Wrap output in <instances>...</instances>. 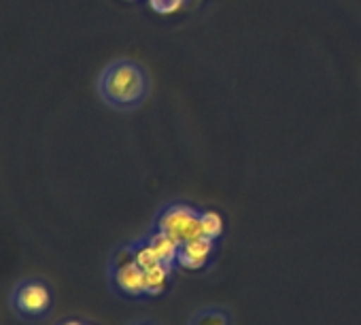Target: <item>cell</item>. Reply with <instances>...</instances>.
I'll return each instance as SVG.
<instances>
[{"label":"cell","mask_w":361,"mask_h":325,"mask_svg":"<svg viewBox=\"0 0 361 325\" xmlns=\"http://www.w3.org/2000/svg\"><path fill=\"white\" fill-rule=\"evenodd\" d=\"M98 98L113 111L130 113L145 104L151 92L149 70L130 58H117L109 62L96 81Z\"/></svg>","instance_id":"6da1fadb"},{"label":"cell","mask_w":361,"mask_h":325,"mask_svg":"<svg viewBox=\"0 0 361 325\" xmlns=\"http://www.w3.org/2000/svg\"><path fill=\"white\" fill-rule=\"evenodd\" d=\"M9 306L18 319L39 323L51 314L56 306V289L45 276H24L9 291Z\"/></svg>","instance_id":"7a4b0ae2"},{"label":"cell","mask_w":361,"mask_h":325,"mask_svg":"<svg viewBox=\"0 0 361 325\" xmlns=\"http://www.w3.org/2000/svg\"><path fill=\"white\" fill-rule=\"evenodd\" d=\"M109 285L115 291L117 298L123 300H145V270L134 262V249L132 245H123L115 249V253L109 259Z\"/></svg>","instance_id":"3957f363"},{"label":"cell","mask_w":361,"mask_h":325,"mask_svg":"<svg viewBox=\"0 0 361 325\" xmlns=\"http://www.w3.org/2000/svg\"><path fill=\"white\" fill-rule=\"evenodd\" d=\"M200 213L202 211H198L192 204L174 202V204L164 207L157 213L153 228L159 230V232H164V234H168L178 245H183V243H190V240L202 236V230H200Z\"/></svg>","instance_id":"277c9868"},{"label":"cell","mask_w":361,"mask_h":325,"mask_svg":"<svg viewBox=\"0 0 361 325\" xmlns=\"http://www.w3.org/2000/svg\"><path fill=\"white\" fill-rule=\"evenodd\" d=\"M213 251H215V240L209 236H198V238L183 243L178 247L176 266L185 268V270H200L207 266Z\"/></svg>","instance_id":"5b68a950"},{"label":"cell","mask_w":361,"mask_h":325,"mask_svg":"<svg viewBox=\"0 0 361 325\" xmlns=\"http://www.w3.org/2000/svg\"><path fill=\"white\" fill-rule=\"evenodd\" d=\"M188 325H234V314L228 306L209 304V306H200L190 317Z\"/></svg>","instance_id":"8992f818"},{"label":"cell","mask_w":361,"mask_h":325,"mask_svg":"<svg viewBox=\"0 0 361 325\" xmlns=\"http://www.w3.org/2000/svg\"><path fill=\"white\" fill-rule=\"evenodd\" d=\"M147 243L153 247V251L157 253V257L161 259V264H168V266H176V255H178V243L174 238H170L168 234L159 232L153 228V232L147 236Z\"/></svg>","instance_id":"52a82bcc"},{"label":"cell","mask_w":361,"mask_h":325,"mask_svg":"<svg viewBox=\"0 0 361 325\" xmlns=\"http://www.w3.org/2000/svg\"><path fill=\"white\" fill-rule=\"evenodd\" d=\"M172 266L168 264H157L149 270H145V289H147V298H157L159 293H164L168 278L172 274Z\"/></svg>","instance_id":"ba28073f"},{"label":"cell","mask_w":361,"mask_h":325,"mask_svg":"<svg viewBox=\"0 0 361 325\" xmlns=\"http://www.w3.org/2000/svg\"><path fill=\"white\" fill-rule=\"evenodd\" d=\"M200 230H202V236H209L213 240H217L224 232V219L219 213L215 211H202L200 213Z\"/></svg>","instance_id":"9c48e42d"},{"label":"cell","mask_w":361,"mask_h":325,"mask_svg":"<svg viewBox=\"0 0 361 325\" xmlns=\"http://www.w3.org/2000/svg\"><path fill=\"white\" fill-rule=\"evenodd\" d=\"M149 5L155 13L168 16V13H174L180 5H183V0H149Z\"/></svg>","instance_id":"30bf717a"},{"label":"cell","mask_w":361,"mask_h":325,"mask_svg":"<svg viewBox=\"0 0 361 325\" xmlns=\"http://www.w3.org/2000/svg\"><path fill=\"white\" fill-rule=\"evenodd\" d=\"M56 325H94V323L83 321V319H64V321H58Z\"/></svg>","instance_id":"8fae6325"},{"label":"cell","mask_w":361,"mask_h":325,"mask_svg":"<svg viewBox=\"0 0 361 325\" xmlns=\"http://www.w3.org/2000/svg\"><path fill=\"white\" fill-rule=\"evenodd\" d=\"M128 325H157V323L151 321V319H136V321H132V323H128Z\"/></svg>","instance_id":"7c38bea8"}]
</instances>
